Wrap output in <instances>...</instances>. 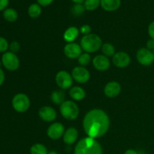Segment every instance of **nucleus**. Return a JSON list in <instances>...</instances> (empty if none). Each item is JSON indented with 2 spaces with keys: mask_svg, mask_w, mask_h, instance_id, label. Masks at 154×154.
Wrapping results in <instances>:
<instances>
[{
  "mask_svg": "<svg viewBox=\"0 0 154 154\" xmlns=\"http://www.w3.org/2000/svg\"><path fill=\"white\" fill-rule=\"evenodd\" d=\"M5 81V73L2 69L0 68V87L3 84Z\"/></svg>",
  "mask_w": 154,
  "mask_h": 154,
  "instance_id": "nucleus-35",
  "label": "nucleus"
},
{
  "mask_svg": "<svg viewBox=\"0 0 154 154\" xmlns=\"http://www.w3.org/2000/svg\"><path fill=\"white\" fill-rule=\"evenodd\" d=\"M152 52H153V55H154V49L153 50V51H152Z\"/></svg>",
  "mask_w": 154,
  "mask_h": 154,
  "instance_id": "nucleus-40",
  "label": "nucleus"
},
{
  "mask_svg": "<svg viewBox=\"0 0 154 154\" xmlns=\"http://www.w3.org/2000/svg\"><path fill=\"white\" fill-rule=\"evenodd\" d=\"M102 46L101 38L96 34L84 35L81 41V47L86 53H94L99 51Z\"/></svg>",
  "mask_w": 154,
  "mask_h": 154,
  "instance_id": "nucleus-3",
  "label": "nucleus"
},
{
  "mask_svg": "<svg viewBox=\"0 0 154 154\" xmlns=\"http://www.w3.org/2000/svg\"><path fill=\"white\" fill-rule=\"evenodd\" d=\"M101 0H85L83 3L84 8L87 11H94L100 6Z\"/></svg>",
  "mask_w": 154,
  "mask_h": 154,
  "instance_id": "nucleus-23",
  "label": "nucleus"
},
{
  "mask_svg": "<svg viewBox=\"0 0 154 154\" xmlns=\"http://www.w3.org/2000/svg\"><path fill=\"white\" fill-rule=\"evenodd\" d=\"M51 100L56 105H61L65 102V93L63 90H55L51 94Z\"/></svg>",
  "mask_w": 154,
  "mask_h": 154,
  "instance_id": "nucleus-22",
  "label": "nucleus"
},
{
  "mask_svg": "<svg viewBox=\"0 0 154 154\" xmlns=\"http://www.w3.org/2000/svg\"><path fill=\"white\" fill-rule=\"evenodd\" d=\"M20 49V45L19 42H12L9 45V50H10L11 52L14 53V54H16Z\"/></svg>",
  "mask_w": 154,
  "mask_h": 154,
  "instance_id": "nucleus-29",
  "label": "nucleus"
},
{
  "mask_svg": "<svg viewBox=\"0 0 154 154\" xmlns=\"http://www.w3.org/2000/svg\"><path fill=\"white\" fill-rule=\"evenodd\" d=\"M109 126V117L101 109L88 111L83 120V127L87 136L95 139L105 135Z\"/></svg>",
  "mask_w": 154,
  "mask_h": 154,
  "instance_id": "nucleus-1",
  "label": "nucleus"
},
{
  "mask_svg": "<svg viewBox=\"0 0 154 154\" xmlns=\"http://www.w3.org/2000/svg\"><path fill=\"white\" fill-rule=\"evenodd\" d=\"M93 64L95 69L101 72L108 70L111 66L110 60L105 55H97L95 57L93 60Z\"/></svg>",
  "mask_w": 154,
  "mask_h": 154,
  "instance_id": "nucleus-13",
  "label": "nucleus"
},
{
  "mask_svg": "<svg viewBox=\"0 0 154 154\" xmlns=\"http://www.w3.org/2000/svg\"><path fill=\"white\" fill-rule=\"evenodd\" d=\"M102 53L104 54V55L106 56L107 57H114V55L115 54V49H114V47L110 43H105L104 44V45H102Z\"/></svg>",
  "mask_w": 154,
  "mask_h": 154,
  "instance_id": "nucleus-25",
  "label": "nucleus"
},
{
  "mask_svg": "<svg viewBox=\"0 0 154 154\" xmlns=\"http://www.w3.org/2000/svg\"><path fill=\"white\" fill-rule=\"evenodd\" d=\"M56 82L60 89L68 90L71 88L73 84V78L66 71H60L56 75Z\"/></svg>",
  "mask_w": 154,
  "mask_h": 154,
  "instance_id": "nucleus-7",
  "label": "nucleus"
},
{
  "mask_svg": "<svg viewBox=\"0 0 154 154\" xmlns=\"http://www.w3.org/2000/svg\"><path fill=\"white\" fill-rule=\"evenodd\" d=\"M9 49V44L8 41L5 38L0 36V53H5L7 52L8 50Z\"/></svg>",
  "mask_w": 154,
  "mask_h": 154,
  "instance_id": "nucleus-28",
  "label": "nucleus"
},
{
  "mask_svg": "<svg viewBox=\"0 0 154 154\" xmlns=\"http://www.w3.org/2000/svg\"><path fill=\"white\" fill-rule=\"evenodd\" d=\"M72 78L80 84L87 83L90 80V74L86 68L83 66H77L72 72Z\"/></svg>",
  "mask_w": 154,
  "mask_h": 154,
  "instance_id": "nucleus-9",
  "label": "nucleus"
},
{
  "mask_svg": "<svg viewBox=\"0 0 154 154\" xmlns=\"http://www.w3.org/2000/svg\"><path fill=\"white\" fill-rule=\"evenodd\" d=\"M48 154H58V153H57L56 151H51L50 152V153H48Z\"/></svg>",
  "mask_w": 154,
  "mask_h": 154,
  "instance_id": "nucleus-38",
  "label": "nucleus"
},
{
  "mask_svg": "<svg viewBox=\"0 0 154 154\" xmlns=\"http://www.w3.org/2000/svg\"><path fill=\"white\" fill-rule=\"evenodd\" d=\"M54 1V0H37V2L42 7H46V6H48L51 4H52Z\"/></svg>",
  "mask_w": 154,
  "mask_h": 154,
  "instance_id": "nucleus-31",
  "label": "nucleus"
},
{
  "mask_svg": "<svg viewBox=\"0 0 154 154\" xmlns=\"http://www.w3.org/2000/svg\"><path fill=\"white\" fill-rule=\"evenodd\" d=\"M11 104L13 108L17 112L23 113L29 108V98L24 93H17L12 99Z\"/></svg>",
  "mask_w": 154,
  "mask_h": 154,
  "instance_id": "nucleus-5",
  "label": "nucleus"
},
{
  "mask_svg": "<svg viewBox=\"0 0 154 154\" xmlns=\"http://www.w3.org/2000/svg\"><path fill=\"white\" fill-rule=\"evenodd\" d=\"M86 11L83 4H75L72 8V13L74 16L78 17L82 15Z\"/></svg>",
  "mask_w": 154,
  "mask_h": 154,
  "instance_id": "nucleus-26",
  "label": "nucleus"
},
{
  "mask_svg": "<svg viewBox=\"0 0 154 154\" xmlns=\"http://www.w3.org/2000/svg\"><path fill=\"white\" fill-rule=\"evenodd\" d=\"M64 132L65 128L62 123H54L48 127L47 134L51 139L58 140L64 135Z\"/></svg>",
  "mask_w": 154,
  "mask_h": 154,
  "instance_id": "nucleus-10",
  "label": "nucleus"
},
{
  "mask_svg": "<svg viewBox=\"0 0 154 154\" xmlns=\"http://www.w3.org/2000/svg\"><path fill=\"white\" fill-rule=\"evenodd\" d=\"M1 61L2 63V66L11 72H14L20 67L19 58L16 54H14L11 51H7L2 54Z\"/></svg>",
  "mask_w": 154,
  "mask_h": 154,
  "instance_id": "nucleus-6",
  "label": "nucleus"
},
{
  "mask_svg": "<svg viewBox=\"0 0 154 154\" xmlns=\"http://www.w3.org/2000/svg\"><path fill=\"white\" fill-rule=\"evenodd\" d=\"M147 49L150 50V51H153L154 49V40L153 39L150 38V40L147 41Z\"/></svg>",
  "mask_w": 154,
  "mask_h": 154,
  "instance_id": "nucleus-34",
  "label": "nucleus"
},
{
  "mask_svg": "<svg viewBox=\"0 0 154 154\" xmlns=\"http://www.w3.org/2000/svg\"><path fill=\"white\" fill-rule=\"evenodd\" d=\"M124 154H138V153L136 150H133V149H129V150L125 152Z\"/></svg>",
  "mask_w": 154,
  "mask_h": 154,
  "instance_id": "nucleus-36",
  "label": "nucleus"
},
{
  "mask_svg": "<svg viewBox=\"0 0 154 154\" xmlns=\"http://www.w3.org/2000/svg\"><path fill=\"white\" fill-rule=\"evenodd\" d=\"M90 60H91V57L90 54L88 53H84V54H81V55L78 57V63L81 66L84 67L90 63Z\"/></svg>",
  "mask_w": 154,
  "mask_h": 154,
  "instance_id": "nucleus-27",
  "label": "nucleus"
},
{
  "mask_svg": "<svg viewBox=\"0 0 154 154\" xmlns=\"http://www.w3.org/2000/svg\"><path fill=\"white\" fill-rule=\"evenodd\" d=\"M74 154H102V148L97 140L87 137L78 141Z\"/></svg>",
  "mask_w": 154,
  "mask_h": 154,
  "instance_id": "nucleus-2",
  "label": "nucleus"
},
{
  "mask_svg": "<svg viewBox=\"0 0 154 154\" xmlns=\"http://www.w3.org/2000/svg\"><path fill=\"white\" fill-rule=\"evenodd\" d=\"M9 4V0H0V11L7 8Z\"/></svg>",
  "mask_w": 154,
  "mask_h": 154,
  "instance_id": "nucleus-33",
  "label": "nucleus"
},
{
  "mask_svg": "<svg viewBox=\"0 0 154 154\" xmlns=\"http://www.w3.org/2000/svg\"><path fill=\"white\" fill-rule=\"evenodd\" d=\"M2 65V61H0V66H1ZM0 68H1V67H0Z\"/></svg>",
  "mask_w": 154,
  "mask_h": 154,
  "instance_id": "nucleus-39",
  "label": "nucleus"
},
{
  "mask_svg": "<svg viewBox=\"0 0 154 154\" xmlns=\"http://www.w3.org/2000/svg\"><path fill=\"white\" fill-rule=\"evenodd\" d=\"M121 5V0H101L100 6L108 12L118 10Z\"/></svg>",
  "mask_w": 154,
  "mask_h": 154,
  "instance_id": "nucleus-16",
  "label": "nucleus"
},
{
  "mask_svg": "<svg viewBox=\"0 0 154 154\" xmlns=\"http://www.w3.org/2000/svg\"><path fill=\"white\" fill-rule=\"evenodd\" d=\"M114 66L117 68H126L130 64L131 59L129 54L126 52L116 53L112 59Z\"/></svg>",
  "mask_w": 154,
  "mask_h": 154,
  "instance_id": "nucleus-11",
  "label": "nucleus"
},
{
  "mask_svg": "<svg viewBox=\"0 0 154 154\" xmlns=\"http://www.w3.org/2000/svg\"><path fill=\"white\" fill-rule=\"evenodd\" d=\"M2 16L4 19L8 22L14 23L17 20L18 13L15 9L12 8H8L3 11Z\"/></svg>",
  "mask_w": 154,
  "mask_h": 154,
  "instance_id": "nucleus-20",
  "label": "nucleus"
},
{
  "mask_svg": "<svg viewBox=\"0 0 154 154\" xmlns=\"http://www.w3.org/2000/svg\"><path fill=\"white\" fill-rule=\"evenodd\" d=\"M71 1L73 2L75 4H83L85 0H71Z\"/></svg>",
  "mask_w": 154,
  "mask_h": 154,
  "instance_id": "nucleus-37",
  "label": "nucleus"
},
{
  "mask_svg": "<svg viewBox=\"0 0 154 154\" xmlns=\"http://www.w3.org/2000/svg\"><path fill=\"white\" fill-rule=\"evenodd\" d=\"M79 35V29L75 26H70L65 31L63 38L68 43H72V42L78 38Z\"/></svg>",
  "mask_w": 154,
  "mask_h": 154,
  "instance_id": "nucleus-18",
  "label": "nucleus"
},
{
  "mask_svg": "<svg viewBox=\"0 0 154 154\" xmlns=\"http://www.w3.org/2000/svg\"><path fill=\"white\" fill-rule=\"evenodd\" d=\"M80 31H81V32L82 33V34H84V35L90 34V31H91V27H90L89 25H87V24H85V25L82 26L81 27Z\"/></svg>",
  "mask_w": 154,
  "mask_h": 154,
  "instance_id": "nucleus-30",
  "label": "nucleus"
},
{
  "mask_svg": "<svg viewBox=\"0 0 154 154\" xmlns=\"http://www.w3.org/2000/svg\"><path fill=\"white\" fill-rule=\"evenodd\" d=\"M31 154H48L46 147L42 144H35L30 148Z\"/></svg>",
  "mask_w": 154,
  "mask_h": 154,
  "instance_id": "nucleus-24",
  "label": "nucleus"
},
{
  "mask_svg": "<svg viewBox=\"0 0 154 154\" xmlns=\"http://www.w3.org/2000/svg\"><path fill=\"white\" fill-rule=\"evenodd\" d=\"M42 6L38 3H33V4L30 5L28 8V14L32 19H36V18L39 17L40 15L42 14Z\"/></svg>",
  "mask_w": 154,
  "mask_h": 154,
  "instance_id": "nucleus-21",
  "label": "nucleus"
},
{
  "mask_svg": "<svg viewBox=\"0 0 154 154\" xmlns=\"http://www.w3.org/2000/svg\"><path fill=\"white\" fill-rule=\"evenodd\" d=\"M60 113L65 119L68 120H75L79 114V108L75 102L72 101H65L60 105Z\"/></svg>",
  "mask_w": 154,
  "mask_h": 154,
  "instance_id": "nucleus-4",
  "label": "nucleus"
},
{
  "mask_svg": "<svg viewBox=\"0 0 154 154\" xmlns=\"http://www.w3.org/2000/svg\"><path fill=\"white\" fill-rule=\"evenodd\" d=\"M38 115L43 121L52 122L57 118V112L50 106H44L39 109Z\"/></svg>",
  "mask_w": 154,
  "mask_h": 154,
  "instance_id": "nucleus-14",
  "label": "nucleus"
},
{
  "mask_svg": "<svg viewBox=\"0 0 154 154\" xmlns=\"http://www.w3.org/2000/svg\"><path fill=\"white\" fill-rule=\"evenodd\" d=\"M64 54L68 58L77 59L82 54V48L76 43H68L64 47Z\"/></svg>",
  "mask_w": 154,
  "mask_h": 154,
  "instance_id": "nucleus-12",
  "label": "nucleus"
},
{
  "mask_svg": "<svg viewBox=\"0 0 154 154\" xmlns=\"http://www.w3.org/2000/svg\"><path fill=\"white\" fill-rule=\"evenodd\" d=\"M121 91V87L117 81H111L108 83L104 89L105 96L108 98H115L118 96Z\"/></svg>",
  "mask_w": 154,
  "mask_h": 154,
  "instance_id": "nucleus-15",
  "label": "nucleus"
},
{
  "mask_svg": "<svg viewBox=\"0 0 154 154\" xmlns=\"http://www.w3.org/2000/svg\"><path fill=\"white\" fill-rule=\"evenodd\" d=\"M71 98L75 101H81L85 98L86 93L81 87H73L69 90Z\"/></svg>",
  "mask_w": 154,
  "mask_h": 154,
  "instance_id": "nucleus-19",
  "label": "nucleus"
},
{
  "mask_svg": "<svg viewBox=\"0 0 154 154\" xmlns=\"http://www.w3.org/2000/svg\"><path fill=\"white\" fill-rule=\"evenodd\" d=\"M136 58L138 63L144 66H149L154 62V55L150 50L142 48L137 52Z\"/></svg>",
  "mask_w": 154,
  "mask_h": 154,
  "instance_id": "nucleus-8",
  "label": "nucleus"
},
{
  "mask_svg": "<svg viewBox=\"0 0 154 154\" xmlns=\"http://www.w3.org/2000/svg\"><path fill=\"white\" fill-rule=\"evenodd\" d=\"M78 137V132L75 128H69L66 132H64L63 135V141L68 145L74 144L77 141Z\"/></svg>",
  "mask_w": 154,
  "mask_h": 154,
  "instance_id": "nucleus-17",
  "label": "nucleus"
},
{
  "mask_svg": "<svg viewBox=\"0 0 154 154\" xmlns=\"http://www.w3.org/2000/svg\"><path fill=\"white\" fill-rule=\"evenodd\" d=\"M148 34L150 38L154 40V21L151 22L148 26Z\"/></svg>",
  "mask_w": 154,
  "mask_h": 154,
  "instance_id": "nucleus-32",
  "label": "nucleus"
}]
</instances>
